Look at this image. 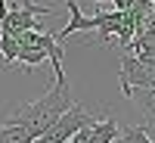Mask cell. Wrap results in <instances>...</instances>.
<instances>
[{
    "instance_id": "1",
    "label": "cell",
    "mask_w": 155,
    "mask_h": 143,
    "mask_svg": "<svg viewBox=\"0 0 155 143\" xmlns=\"http://www.w3.org/2000/svg\"><path fill=\"white\" fill-rule=\"evenodd\" d=\"M71 106H74V94H71V87H68V81H65V72H56V84L50 87L41 100L25 103V106H16L3 124L25 128V131L37 140V137H44Z\"/></svg>"
},
{
    "instance_id": "2",
    "label": "cell",
    "mask_w": 155,
    "mask_h": 143,
    "mask_svg": "<svg viewBox=\"0 0 155 143\" xmlns=\"http://www.w3.org/2000/svg\"><path fill=\"white\" fill-rule=\"evenodd\" d=\"M6 6H9V12H6V19L0 22V34H9V37H19V34H25V31H34L37 28V16H50V6H37V3H31V0H6Z\"/></svg>"
},
{
    "instance_id": "3",
    "label": "cell",
    "mask_w": 155,
    "mask_h": 143,
    "mask_svg": "<svg viewBox=\"0 0 155 143\" xmlns=\"http://www.w3.org/2000/svg\"><path fill=\"white\" fill-rule=\"evenodd\" d=\"M93 121H96L93 115H90V112L81 106V103H74V106H71L65 115H62V118H59L53 128H50V131H47L44 137H37V140H41V143H68V140H71L78 131L90 128Z\"/></svg>"
},
{
    "instance_id": "4",
    "label": "cell",
    "mask_w": 155,
    "mask_h": 143,
    "mask_svg": "<svg viewBox=\"0 0 155 143\" xmlns=\"http://www.w3.org/2000/svg\"><path fill=\"white\" fill-rule=\"evenodd\" d=\"M118 131L121 128H118L115 118H109V115L106 118H96L90 124V143H115L118 140Z\"/></svg>"
},
{
    "instance_id": "5",
    "label": "cell",
    "mask_w": 155,
    "mask_h": 143,
    "mask_svg": "<svg viewBox=\"0 0 155 143\" xmlns=\"http://www.w3.org/2000/svg\"><path fill=\"white\" fill-rule=\"evenodd\" d=\"M127 97L137 103V109L143 112V118L149 124H155V90H130Z\"/></svg>"
},
{
    "instance_id": "6",
    "label": "cell",
    "mask_w": 155,
    "mask_h": 143,
    "mask_svg": "<svg viewBox=\"0 0 155 143\" xmlns=\"http://www.w3.org/2000/svg\"><path fill=\"white\" fill-rule=\"evenodd\" d=\"M115 143H155V140L149 137V131L143 124H137V128H121Z\"/></svg>"
},
{
    "instance_id": "7",
    "label": "cell",
    "mask_w": 155,
    "mask_h": 143,
    "mask_svg": "<svg viewBox=\"0 0 155 143\" xmlns=\"http://www.w3.org/2000/svg\"><path fill=\"white\" fill-rule=\"evenodd\" d=\"M0 56H3V69L16 66V56H19V41L9 34H0Z\"/></svg>"
},
{
    "instance_id": "8",
    "label": "cell",
    "mask_w": 155,
    "mask_h": 143,
    "mask_svg": "<svg viewBox=\"0 0 155 143\" xmlns=\"http://www.w3.org/2000/svg\"><path fill=\"white\" fill-rule=\"evenodd\" d=\"M34 137L25 128H12V124H0V143H31Z\"/></svg>"
},
{
    "instance_id": "9",
    "label": "cell",
    "mask_w": 155,
    "mask_h": 143,
    "mask_svg": "<svg viewBox=\"0 0 155 143\" xmlns=\"http://www.w3.org/2000/svg\"><path fill=\"white\" fill-rule=\"evenodd\" d=\"M6 12H9V6H6V0H0V22L6 19Z\"/></svg>"
},
{
    "instance_id": "10",
    "label": "cell",
    "mask_w": 155,
    "mask_h": 143,
    "mask_svg": "<svg viewBox=\"0 0 155 143\" xmlns=\"http://www.w3.org/2000/svg\"><path fill=\"white\" fill-rule=\"evenodd\" d=\"M152 90H155V84H152Z\"/></svg>"
}]
</instances>
